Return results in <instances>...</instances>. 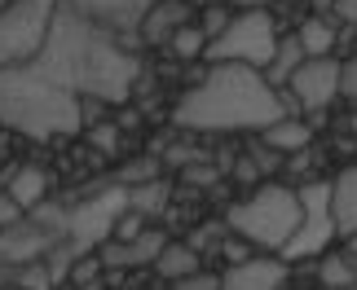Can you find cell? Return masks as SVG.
<instances>
[{
	"mask_svg": "<svg viewBox=\"0 0 357 290\" xmlns=\"http://www.w3.org/2000/svg\"><path fill=\"white\" fill-rule=\"evenodd\" d=\"M31 71L79 97V102H102V106H123L137 88V58L111 31L93 26L84 13H75L62 0L53 9L49 35L36 53Z\"/></svg>",
	"mask_w": 357,
	"mask_h": 290,
	"instance_id": "6da1fadb",
	"label": "cell"
},
{
	"mask_svg": "<svg viewBox=\"0 0 357 290\" xmlns=\"http://www.w3.org/2000/svg\"><path fill=\"white\" fill-rule=\"evenodd\" d=\"M296 102L265 84L252 66H208L195 88H185L172 106V123L181 132H265L269 123L287 119Z\"/></svg>",
	"mask_w": 357,
	"mask_h": 290,
	"instance_id": "7a4b0ae2",
	"label": "cell"
},
{
	"mask_svg": "<svg viewBox=\"0 0 357 290\" xmlns=\"http://www.w3.org/2000/svg\"><path fill=\"white\" fill-rule=\"evenodd\" d=\"M0 123L31 141H53V136L79 132L84 115H79V97L49 84L31 66H13V71H0Z\"/></svg>",
	"mask_w": 357,
	"mask_h": 290,
	"instance_id": "3957f363",
	"label": "cell"
},
{
	"mask_svg": "<svg viewBox=\"0 0 357 290\" xmlns=\"http://www.w3.org/2000/svg\"><path fill=\"white\" fill-rule=\"evenodd\" d=\"M225 225H229L234 238L260 246V251H282V246L291 242V233L300 229V198H296V189L269 181V185H260L252 198L229 207Z\"/></svg>",
	"mask_w": 357,
	"mask_h": 290,
	"instance_id": "277c9868",
	"label": "cell"
},
{
	"mask_svg": "<svg viewBox=\"0 0 357 290\" xmlns=\"http://www.w3.org/2000/svg\"><path fill=\"white\" fill-rule=\"evenodd\" d=\"M273 49H278V31H273V13L269 9H243L229 18V26L216 40H208L203 58L208 66H252V71H265Z\"/></svg>",
	"mask_w": 357,
	"mask_h": 290,
	"instance_id": "5b68a950",
	"label": "cell"
},
{
	"mask_svg": "<svg viewBox=\"0 0 357 290\" xmlns=\"http://www.w3.org/2000/svg\"><path fill=\"white\" fill-rule=\"evenodd\" d=\"M53 9H58V0H13L0 13V71L36 62V53L49 35Z\"/></svg>",
	"mask_w": 357,
	"mask_h": 290,
	"instance_id": "8992f818",
	"label": "cell"
},
{
	"mask_svg": "<svg viewBox=\"0 0 357 290\" xmlns=\"http://www.w3.org/2000/svg\"><path fill=\"white\" fill-rule=\"evenodd\" d=\"M300 198V229L291 233V242L282 246V259H309L322 255L335 238V220H331V181H309L296 189Z\"/></svg>",
	"mask_w": 357,
	"mask_h": 290,
	"instance_id": "52a82bcc",
	"label": "cell"
},
{
	"mask_svg": "<svg viewBox=\"0 0 357 290\" xmlns=\"http://www.w3.org/2000/svg\"><path fill=\"white\" fill-rule=\"evenodd\" d=\"M128 211V189H111V193H98V198L79 202L71 216H66V251L75 259L89 255L98 242H106V233L115 229V220Z\"/></svg>",
	"mask_w": 357,
	"mask_h": 290,
	"instance_id": "ba28073f",
	"label": "cell"
},
{
	"mask_svg": "<svg viewBox=\"0 0 357 290\" xmlns=\"http://www.w3.org/2000/svg\"><path fill=\"white\" fill-rule=\"evenodd\" d=\"M287 97H291L296 110H305V115H322L340 97V58L300 62V71L287 79Z\"/></svg>",
	"mask_w": 357,
	"mask_h": 290,
	"instance_id": "9c48e42d",
	"label": "cell"
},
{
	"mask_svg": "<svg viewBox=\"0 0 357 290\" xmlns=\"http://www.w3.org/2000/svg\"><path fill=\"white\" fill-rule=\"evenodd\" d=\"M62 5H71L75 13H84L93 26L111 31L115 40H128V35L142 31V18L150 13L155 0H62Z\"/></svg>",
	"mask_w": 357,
	"mask_h": 290,
	"instance_id": "30bf717a",
	"label": "cell"
},
{
	"mask_svg": "<svg viewBox=\"0 0 357 290\" xmlns=\"http://www.w3.org/2000/svg\"><path fill=\"white\" fill-rule=\"evenodd\" d=\"M163 233L159 229H142L137 238L128 242H111V246H102V255H98V264L106 268H142V264H155V255L163 251Z\"/></svg>",
	"mask_w": 357,
	"mask_h": 290,
	"instance_id": "8fae6325",
	"label": "cell"
},
{
	"mask_svg": "<svg viewBox=\"0 0 357 290\" xmlns=\"http://www.w3.org/2000/svg\"><path fill=\"white\" fill-rule=\"evenodd\" d=\"M199 13L185 5V0H155V5H150V13L142 18V35L146 45H168L172 40V31H181V26H190L195 22Z\"/></svg>",
	"mask_w": 357,
	"mask_h": 290,
	"instance_id": "7c38bea8",
	"label": "cell"
},
{
	"mask_svg": "<svg viewBox=\"0 0 357 290\" xmlns=\"http://www.w3.org/2000/svg\"><path fill=\"white\" fill-rule=\"evenodd\" d=\"M287 282L282 259H243L221 277V290H278Z\"/></svg>",
	"mask_w": 357,
	"mask_h": 290,
	"instance_id": "4fadbf2b",
	"label": "cell"
},
{
	"mask_svg": "<svg viewBox=\"0 0 357 290\" xmlns=\"http://www.w3.org/2000/svg\"><path fill=\"white\" fill-rule=\"evenodd\" d=\"M296 45H300V53H305V62H313V58H335L340 26L331 22V13H326V18L309 13V18L300 22V31H296Z\"/></svg>",
	"mask_w": 357,
	"mask_h": 290,
	"instance_id": "5bb4252c",
	"label": "cell"
},
{
	"mask_svg": "<svg viewBox=\"0 0 357 290\" xmlns=\"http://www.w3.org/2000/svg\"><path fill=\"white\" fill-rule=\"evenodd\" d=\"M331 220L335 233H357V168H344L331 181Z\"/></svg>",
	"mask_w": 357,
	"mask_h": 290,
	"instance_id": "9a60e30c",
	"label": "cell"
},
{
	"mask_svg": "<svg viewBox=\"0 0 357 290\" xmlns=\"http://www.w3.org/2000/svg\"><path fill=\"white\" fill-rule=\"evenodd\" d=\"M309 141H313V123L296 119V115H287V119H278V123H269V128L260 132V145L278 150V154H300V150H309Z\"/></svg>",
	"mask_w": 357,
	"mask_h": 290,
	"instance_id": "2e32d148",
	"label": "cell"
},
{
	"mask_svg": "<svg viewBox=\"0 0 357 290\" xmlns=\"http://www.w3.org/2000/svg\"><path fill=\"white\" fill-rule=\"evenodd\" d=\"M5 198H13L22 211H36V207L49 198V176L40 168H18L9 176V185H5Z\"/></svg>",
	"mask_w": 357,
	"mask_h": 290,
	"instance_id": "e0dca14e",
	"label": "cell"
},
{
	"mask_svg": "<svg viewBox=\"0 0 357 290\" xmlns=\"http://www.w3.org/2000/svg\"><path fill=\"white\" fill-rule=\"evenodd\" d=\"M300 62H305V53H300V45H296V35H287V40H278V49H273V58H269V66L260 75H265V84L269 88H287V79H291L296 71H300Z\"/></svg>",
	"mask_w": 357,
	"mask_h": 290,
	"instance_id": "ac0fdd59",
	"label": "cell"
},
{
	"mask_svg": "<svg viewBox=\"0 0 357 290\" xmlns=\"http://www.w3.org/2000/svg\"><path fill=\"white\" fill-rule=\"evenodd\" d=\"M155 273L163 282H181L190 273H199V251H190L185 242H163V251L155 255Z\"/></svg>",
	"mask_w": 357,
	"mask_h": 290,
	"instance_id": "d6986e66",
	"label": "cell"
},
{
	"mask_svg": "<svg viewBox=\"0 0 357 290\" xmlns=\"http://www.w3.org/2000/svg\"><path fill=\"white\" fill-rule=\"evenodd\" d=\"M318 282L326 290H344L357 282V255H322L318 264Z\"/></svg>",
	"mask_w": 357,
	"mask_h": 290,
	"instance_id": "ffe728a7",
	"label": "cell"
},
{
	"mask_svg": "<svg viewBox=\"0 0 357 290\" xmlns=\"http://www.w3.org/2000/svg\"><path fill=\"white\" fill-rule=\"evenodd\" d=\"M163 207H168V185H163V181H146V185L128 189V211H137V216H159Z\"/></svg>",
	"mask_w": 357,
	"mask_h": 290,
	"instance_id": "44dd1931",
	"label": "cell"
},
{
	"mask_svg": "<svg viewBox=\"0 0 357 290\" xmlns=\"http://www.w3.org/2000/svg\"><path fill=\"white\" fill-rule=\"evenodd\" d=\"M168 49H172L181 62H190V58H203V49H208V35L199 31V22H190V26H181V31H172Z\"/></svg>",
	"mask_w": 357,
	"mask_h": 290,
	"instance_id": "7402d4cb",
	"label": "cell"
},
{
	"mask_svg": "<svg viewBox=\"0 0 357 290\" xmlns=\"http://www.w3.org/2000/svg\"><path fill=\"white\" fill-rule=\"evenodd\" d=\"M229 18H234V13H229L225 5H208V9H199V31L203 35H208V40H216V35H221L225 31V26H229Z\"/></svg>",
	"mask_w": 357,
	"mask_h": 290,
	"instance_id": "603a6c76",
	"label": "cell"
},
{
	"mask_svg": "<svg viewBox=\"0 0 357 290\" xmlns=\"http://www.w3.org/2000/svg\"><path fill=\"white\" fill-rule=\"evenodd\" d=\"M119 181H123V189H137V185H146V181H159V163H155V159L128 163V168L119 172Z\"/></svg>",
	"mask_w": 357,
	"mask_h": 290,
	"instance_id": "cb8c5ba5",
	"label": "cell"
},
{
	"mask_svg": "<svg viewBox=\"0 0 357 290\" xmlns=\"http://www.w3.org/2000/svg\"><path fill=\"white\" fill-rule=\"evenodd\" d=\"M181 172H185V185H195V189L221 181V168H216L212 159H208V163H190V168H181Z\"/></svg>",
	"mask_w": 357,
	"mask_h": 290,
	"instance_id": "d4e9b609",
	"label": "cell"
},
{
	"mask_svg": "<svg viewBox=\"0 0 357 290\" xmlns=\"http://www.w3.org/2000/svg\"><path fill=\"white\" fill-rule=\"evenodd\" d=\"M247 159L256 163V172H260V176L282 168V154H278V150H269V145H252V150H247Z\"/></svg>",
	"mask_w": 357,
	"mask_h": 290,
	"instance_id": "484cf974",
	"label": "cell"
},
{
	"mask_svg": "<svg viewBox=\"0 0 357 290\" xmlns=\"http://www.w3.org/2000/svg\"><path fill=\"white\" fill-rule=\"evenodd\" d=\"M98 259H93V255H79L75 259V264H71V286H93V282H98Z\"/></svg>",
	"mask_w": 357,
	"mask_h": 290,
	"instance_id": "4316f807",
	"label": "cell"
},
{
	"mask_svg": "<svg viewBox=\"0 0 357 290\" xmlns=\"http://www.w3.org/2000/svg\"><path fill=\"white\" fill-rule=\"evenodd\" d=\"M172 290H221V277H212V273H190V277L181 282H172Z\"/></svg>",
	"mask_w": 357,
	"mask_h": 290,
	"instance_id": "83f0119b",
	"label": "cell"
},
{
	"mask_svg": "<svg viewBox=\"0 0 357 290\" xmlns=\"http://www.w3.org/2000/svg\"><path fill=\"white\" fill-rule=\"evenodd\" d=\"M340 97H349V102L357 106V58L340 62Z\"/></svg>",
	"mask_w": 357,
	"mask_h": 290,
	"instance_id": "f1b7e54d",
	"label": "cell"
},
{
	"mask_svg": "<svg viewBox=\"0 0 357 290\" xmlns=\"http://www.w3.org/2000/svg\"><path fill=\"white\" fill-rule=\"evenodd\" d=\"M216 242H221V225H199L195 238H190L185 246L190 251H208V246H216Z\"/></svg>",
	"mask_w": 357,
	"mask_h": 290,
	"instance_id": "f546056e",
	"label": "cell"
},
{
	"mask_svg": "<svg viewBox=\"0 0 357 290\" xmlns=\"http://www.w3.org/2000/svg\"><path fill=\"white\" fill-rule=\"evenodd\" d=\"M331 22L353 31V26H357V0H335V5H331Z\"/></svg>",
	"mask_w": 357,
	"mask_h": 290,
	"instance_id": "4dcf8cb0",
	"label": "cell"
},
{
	"mask_svg": "<svg viewBox=\"0 0 357 290\" xmlns=\"http://www.w3.org/2000/svg\"><path fill=\"white\" fill-rule=\"evenodd\" d=\"M18 282H22L26 290H49V286H53L45 264H36V268H22V273H18Z\"/></svg>",
	"mask_w": 357,
	"mask_h": 290,
	"instance_id": "1f68e13d",
	"label": "cell"
},
{
	"mask_svg": "<svg viewBox=\"0 0 357 290\" xmlns=\"http://www.w3.org/2000/svg\"><path fill=\"white\" fill-rule=\"evenodd\" d=\"M111 233H119V242L137 238V233H142V216H137V211H123V216L115 220V229H111Z\"/></svg>",
	"mask_w": 357,
	"mask_h": 290,
	"instance_id": "d6a6232c",
	"label": "cell"
},
{
	"mask_svg": "<svg viewBox=\"0 0 357 290\" xmlns=\"http://www.w3.org/2000/svg\"><path fill=\"white\" fill-rule=\"evenodd\" d=\"M234 181H238V185H256V181H260L256 163L247 159V154H243V159H234Z\"/></svg>",
	"mask_w": 357,
	"mask_h": 290,
	"instance_id": "836d02e7",
	"label": "cell"
},
{
	"mask_svg": "<svg viewBox=\"0 0 357 290\" xmlns=\"http://www.w3.org/2000/svg\"><path fill=\"white\" fill-rule=\"evenodd\" d=\"M18 220H22V207L13 198H0V229H13Z\"/></svg>",
	"mask_w": 357,
	"mask_h": 290,
	"instance_id": "e575fe53",
	"label": "cell"
},
{
	"mask_svg": "<svg viewBox=\"0 0 357 290\" xmlns=\"http://www.w3.org/2000/svg\"><path fill=\"white\" fill-rule=\"evenodd\" d=\"M93 145H98V150H115L119 145V132L111 128V123H106V128H93Z\"/></svg>",
	"mask_w": 357,
	"mask_h": 290,
	"instance_id": "d590c367",
	"label": "cell"
},
{
	"mask_svg": "<svg viewBox=\"0 0 357 290\" xmlns=\"http://www.w3.org/2000/svg\"><path fill=\"white\" fill-rule=\"evenodd\" d=\"M225 255L234 259V264H243V259H247V246H243V242H229V246H225Z\"/></svg>",
	"mask_w": 357,
	"mask_h": 290,
	"instance_id": "8d00e7d4",
	"label": "cell"
},
{
	"mask_svg": "<svg viewBox=\"0 0 357 290\" xmlns=\"http://www.w3.org/2000/svg\"><path fill=\"white\" fill-rule=\"evenodd\" d=\"M225 5H238V9H265L269 0H225Z\"/></svg>",
	"mask_w": 357,
	"mask_h": 290,
	"instance_id": "74e56055",
	"label": "cell"
},
{
	"mask_svg": "<svg viewBox=\"0 0 357 290\" xmlns=\"http://www.w3.org/2000/svg\"><path fill=\"white\" fill-rule=\"evenodd\" d=\"M309 5H313V13H318V18H326V13H331V5H335V0H309Z\"/></svg>",
	"mask_w": 357,
	"mask_h": 290,
	"instance_id": "f35d334b",
	"label": "cell"
},
{
	"mask_svg": "<svg viewBox=\"0 0 357 290\" xmlns=\"http://www.w3.org/2000/svg\"><path fill=\"white\" fill-rule=\"evenodd\" d=\"M75 290H102V286H98V282H93V286H75Z\"/></svg>",
	"mask_w": 357,
	"mask_h": 290,
	"instance_id": "ab89813d",
	"label": "cell"
},
{
	"mask_svg": "<svg viewBox=\"0 0 357 290\" xmlns=\"http://www.w3.org/2000/svg\"><path fill=\"white\" fill-rule=\"evenodd\" d=\"M349 128H353V132H357V110H353V119H349Z\"/></svg>",
	"mask_w": 357,
	"mask_h": 290,
	"instance_id": "60d3db41",
	"label": "cell"
},
{
	"mask_svg": "<svg viewBox=\"0 0 357 290\" xmlns=\"http://www.w3.org/2000/svg\"><path fill=\"white\" fill-rule=\"evenodd\" d=\"M9 5H13V0H0V13H5V9H9Z\"/></svg>",
	"mask_w": 357,
	"mask_h": 290,
	"instance_id": "b9f144b4",
	"label": "cell"
},
{
	"mask_svg": "<svg viewBox=\"0 0 357 290\" xmlns=\"http://www.w3.org/2000/svg\"><path fill=\"white\" fill-rule=\"evenodd\" d=\"M349 255H357V233H353V251H349Z\"/></svg>",
	"mask_w": 357,
	"mask_h": 290,
	"instance_id": "7bdbcfd3",
	"label": "cell"
},
{
	"mask_svg": "<svg viewBox=\"0 0 357 290\" xmlns=\"http://www.w3.org/2000/svg\"><path fill=\"white\" fill-rule=\"evenodd\" d=\"M353 290H357V282H353Z\"/></svg>",
	"mask_w": 357,
	"mask_h": 290,
	"instance_id": "ee69618b",
	"label": "cell"
}]
</instances>
